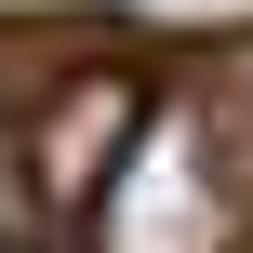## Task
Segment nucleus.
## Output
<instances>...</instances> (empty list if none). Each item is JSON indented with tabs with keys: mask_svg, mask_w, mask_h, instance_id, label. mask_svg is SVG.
Returning a JSON list of instances; mask_svg holds the SVG:
<instances>
[{
	"mask_svg": "<svg viewBox=\"0 0 253 253\" xmlns=\"http://www.w3.org/2000/svg\"><path fill=\"white\" fill-rule=\"evenodd\" d=\"M240 173H227V133H213V107L200 93H160L147 120H133V147H120V173L93 187V213H80V240L93 253H240Z\"/></svg>",
	"mask_w": 253,
	"mask_h": 253,
	"instance_id": "obj_1",
	"label": "nucleus"
},
{
	"mask_svg": "<svg viewBox=\"0 0 253 253\" xmlns=\"http://www.w3.org/2000/svg\"><path fill=\"white\" fill-rule=\"evenodd\" d=\"M213 107V133H227V173H240V200H253V107H227V93H200Z\"/></svg>",
	"mask_w": 253,
	"mask_h": 253,
	"instance_id": "obj_3",
	"label": "nucleus"
},
{
	"mask_svg": "<svg viewBox=\"0 0 253 253\" xmlns=\"http://www.w3.org/2000/svg\"><path fill=\"white\" fill-rule=\"evenodd\" d=\"M133 120H147V93H133L120 67H67V93H53L40 133H27V187H40L53 213H93V187L120 173Z\"/></svg>",
	"mask_w": 253,
	"mask_h": 253,
	"instance_id": "obj_2",
	"label": "nucleus"
},
{
	"mask_svg": "<svg viewBox=\"0 0 253 253\" xmlns=\"http://www.w3.org/2000/svg\"><path fill=\"white\" fill-rule=\"evenodd\" d=\"M13 200H27V173H13V133H0V240H13Z\"/></svg>",
	"mask_w": 253,
	"mask_h": 253,
	"instance_id": "obj_4",
	"label": "nucleus"
}]
</instances>
